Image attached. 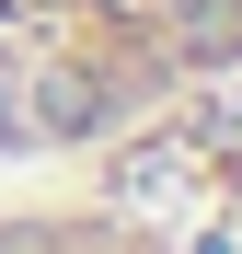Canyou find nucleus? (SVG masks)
<instances>
[{"instance_id": "nucleus-3", "label": "nucleus", "mask_w": 242, "mask_h": 254, "mask_svg": "<svg viewBox=\"0 0 242 254\" xmlns=\"http://www.w3.org/2000/svg\"><path fill=\"white\" fill-rule=\"evenodd\" d=\"M231 254H242V231H231Z\"/></svg>"}, {"instance_id": "nucleus-2", "label": "nucleus", "mask_w": 242, "mask_h": 254, "mask_svg": "<svg viewBox=\"0 0 242 254\" xmlns=\"http://www.w3.org/2000/svg\"><path fill=\"white\" fill-rule=\"evenodd\" d=\"M0 254H185V243L150 231L139 208H104V196H23V185H0Z\"/></svg>"}, {"instance_id": "nucleus-1", "label": "nucleus", "mask_w": 242, "mask_h": 254, "mask_svg": "<svg viewBox=\"0 0 242 254\" xmlns=\"http://www.w3.org/2000/svg\"><path fill=\"white\" fill-rule=\"evenodd\" d=\"M242 81V0H0V185H47Z\"/></svg>"}]
</instances>
